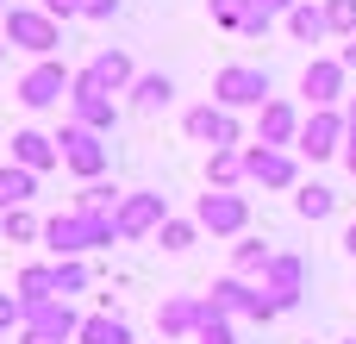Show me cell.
Segmentation results:
<instances>
[{"label": "cell", "instance_id": "4dcf8cb0", "mask_svg": "<svg viewBox=\"0 0 356 344\" xmlns=\"http://www.w3.org/2000/svg\"><path fill=\"white\" fill-rule=\"evenodd\" d=\"M156 244H163V251H188V244H194V219H169V226L156 232Z\"/></svg>", "mask_w": 356, "mask_h": 344}, {"label": "cell", "instance_id": "2e32d148", "mask_svg": "<svg viewBox=\"0 0 356 344\" xmlns=\"http://www.w3.org/2000/svg\"><path fill=\"white\" fill-rule=\"evenodd\" d=\"M200 320H207V295H200V301H194V295H175V301L156 307L163 338H188V332H200Z\"/></svg>", "mask_w": 356, "mask_h": 344}, {"label": "cell", "instance_id": "836d02e7", "mask_svg": "<svg viewBox=\"0 0 356 344\" xmlns=\"http://www.w3.org/2000/svg\"><path fill=\"white\" fill-rule=\"evenodd\" d=\"M244 13H250V0H213V19L219 25H238L244 31Z\"/></svg>", "mask_w": 356, "mask_h": 344}, {"label": "cell", "instance_id": "d4e9b609", "mask_svg": "<svg viewBox=\"0 0 356 344\" xmlns=\"http://www.w3.org/2000/svg\"><path fill=\"white\" fill-rule=\"evenodd\" d=\"M269 263H275V251H269L263 238H244V244L232 251V269H238V276H269Z\"/></svg>", "mask_w": 356, "mask_h": 344}, {"label": "cell", "instance_id": "e575fe53", "mask_svg": "<svg viewBox=\"0 0 356 344\" xmlns=\"http://www.w3.org/2000/svg\"><path fill=\"white\" fill-rule=\"evenodd\" d=\"M13 326H25V307H19V295H0V344H6Z\"/></svg>", "mask_w": 356, "mask_h": 344}, {"label": "cell", "instance_id": "ffe728a7", "mask_svg": "<svg viewBox=\"0 0 356 344\" xmlns=\"http://www.w3.org/2000/svg\"><path fill=\"white\" fill-rule=\"evenodd\" d=\"M169 100H175V81H169V75H138V81H131V107H138V113H163Z\"/></svg>", "mask_w": 356, "mask_h": 344}, {"label": "cell", "instance_id": "cb8c5ba5", "mask_svg": "<svg viewBox=\"0 0 356 344\" xmlns=\"http://www.w3.org/2000/svg\"><path fill=\"white\" fill-rule=\"evenodd\" d=\"M19 301H63V295H56V263H50V269H44V263L19 269Z\"/></svg>", "mask_w": 356, "mask_h": 344}, {"label": "cell", "instance_id": "7bdbcfd3", "mask_svg": "<svg viewBox=\"0 0 356 344\" xmlns=\"http://www.w3.org/2000/svg\"><path fill=\"white\" fill-rule=\"evenodd\" d=\"M19 344H56V338H38V332H25V338H19Z\"/></svg>", "mask_w": 356, "mask_h": 344}, {"label": "cell", "instance_id": "3957f363", "mask_svg": "<svg viewBox=\"0 0 356 344\" xmlns=\"http://www.w3.org/2000/svg\"><path fill=\"white\" fill-rule=\"evenodd\" d=\"M0 38H6V44H19V50H31L38 63L63 44V31H56V19H50L44 6H13V13H6V25H0Z\"/></svg>", "mask_w": 356, "mask_h": 344}, {"label": "cell", "instance_id": "d6a6232c", "mask_svg": "<svg viewBox=\"0 0 356 344\" xmlns=\"http://www.w3.org/2000/svg\"><path fill=\"white\" fill-rule=\"evenodd\" d=\"M81 288H88V269H81V263H56V295L69 301V295H81Z\"/></svg>", "mask_w": 356, "mask_h": 344}, {"label": "cell", "instance_id": "ba28073f", "mask_svg": "<svg viewBox=\"0 0 356 344\" xmlns=\"http://www.w3.org/2000/svg\"><path fill=\"white\" fill-rule=\"evenodd\" d=\"M169 226V194H125L119 207V238H144V232H163Z\"/></svg>", "mask_w": 356, "mask_h": 344}, {"label": "cell", "instance_id": "74e56055", "mask_svg": "<svg viewBox=\"0 0 356 344\" xmlns=\"http://www.w3.org/2000/svg\"><path fill=\"white\" fill-rule=\"evenodd\" d=\"M250 6H257V13H269V19H275V13H294V6H300V0H250Z\"/></svg>", "mask_w": 356, "mask_h": 344}, {"label": "cell", "instance_id": "7dc6e473", "mask_svg": "<svg viewBox=\"0 0 356 344\" xmlns=\"http://www.w3.org/2000/svg\"><path fill=\"white\" fill-rule=\"evenodd\" d=\"M344 344H356V338H344Z\"/></svg>", "mask_w": 356, "mask_h": 344}, {"label": "cell", "instance_id": "e0dca14e", "mask_svg": "<svg viewBox=\"0 0 356 344\" xmlns=\"http://www.w3.org/2000/svg\"><path fill=\"white\" fill-rule=\"evenodd\" d=\"M13 163L31 169V175H44L50 163H63V144L44 138V132H13Z\"/></svg>", "mask_w": 356, "mask_h": 344}, {"label": "cell", "instance_id": "30bf717a", "mask_svg": "<svg viewBox=\"0 0 356 344\" xmlns=\"http://www.w3.org/2000/svg\"><path fill=\"white\" fill-rule=\"evenodd\" d=\"M69 88H75V75H69L63 63H50V56H44L38 69H25V81H19V100H25V107H56Z\"/></svg>", "mask_w": 356, "mask_h": 344}, {"label": "cell", "instance_id": "8fae6325", "mask_svg": "<svg viewBox=\"0 0 356 344\" xmlns=\"http://www.w3.org/2000/svg\"><path fill=\"white\" fill-rule=\"evenodd\" d=\"M350 144V119H338V113H313L307 125H300V157H338Z\"/></svg>", "mask_w": 356, "mask_h": 344}, {"label": "cell", "instance_id": "f1b7e54d", "mask_svg": "<svg viewBox=\"0 0 356 344\" xmlns=\"http://www.w3.org/2000/svg\"><path fill=\"white\" fill-rule=\"evenodd\" d=\"M325 25L338 38H356V0H325Z\"/></svg>", "mask_w": 356, "mask_h": 344}, {"label": "cell", "instance_id": "5b68a950", "mask_svg": "<svg viewBox=\"0 0 356 344\" xmlns=\"http://www.w3.org/2000/svg\"><path fill=\"white\" fill-rule=\"evenodd\" d=\"M194 226H207V232L232 238V232H244V226H250V201H244V194H232V188H207V194L194 201Z\"/></svg>", "mask_w": 356, "mask_h": 344}, {"label": "cell", "instance_id": "4fadbf2b", "mask_svg": "<svg viewBox=\"0 0 356 344\" xmlns=\"http://www.w3.org/2000/svg\"><path fill=\"white\" fill-rule=\"evenodd\" d=\"M300 288H307V263L288 257V251H275V263H269V276H263V295L275 301V313H288V307L300 301Z\"/></svg>", "mask_w": 356, "mask_h": 344}, {"label": "cell", "instance_id": "f546056e", "mask_svg": "<svg viewBox=\"0 0 356 344\" xmlns=\"http://www.w3.org/2000/svg\"><path fill=\"white\" fill-rule=\"evenodd\" d=\"M194 338H200V344H238V338H232V326H225V313H213V301H207V320H200Z\"/></svg>", "mask_w": 356, "mask_h": 344}, {"label": "cell", "instance_id": "6da1fadb", "mask_svg": "<svg viewBox=\"0 0 356 344\" xmlns=\"http://www.w3.org/2000/svg\"><path fill=\"white\" fill-rule=\"evenodd\" d=\"M44 244L56 251V263H75L94 244H119V219H106V213H56V219H44Z\"/></svg>", "mask_w": 356, "mask_h": 344}, {"label": "cell", "instance_id": "f35d334b", "mask_svg": "<svg viewBox=\"0 0 356 344\" xmlns=\"http://www.w3.org/2000/svg\"><path fill=\"white\" fill-rule=\"evenodd\" d=\"M119 13V0H88V19H113Z\"/></svg>", "mask_w": 356, "mask_h": 344}, {"label": "cell", "instance_id": "1f68e13d", "mask_svg": "<svg viewBox=\"0 0 356 344\" xmlns=\"http://www.w3.org/2000/svg\"><path fill=\"white\" fill-rule=\"evenodd\" d=\"M213 119H219V107H194L188 113V138L194 144H213Z\"/></svg>", "mask_w": 356, "mask_h": 344}, {"label": "cell", "instance_id": "d590c367", "mask_svg": "<svg viewBox=\"0 0 356 344\" xmlns=\"http://www.w3.org/2000/svg\"><path fill=\"white\" fill-rule=\"evenodd\" d=\"M44 13L50 19H75V13H88V0H44Z\"/></svg>", "mask_w": 356, "mask_h": 344}, {"label": "cell", "instance_id": "7c38bea8", "mask_svg": "<svg viewBox=\"0 0 356 344\" xmlns=\"http://www.w3.org/2000/svg\"><path fill=\"white\" fill-rule=\"evenodd\" d=\"M300 94L313 100V113H332V100L344 94V63L338 56H313L307 75H300Z\"/></svg>", "mask_w": 356, "mask_h": 344}, {"label": "cell", "instance_id": "c3c4849f", "mask_svg": "<svg viewBox=\"0 0 356 344\" xmlns=\"http://www.w3.org/2000/svg\"><path fill=\"white\" fill-rule=\"evenodd\" d=\"M6 344H13V338H6Z\"/></svg>", "mask_w": 356, "mask_h": 344}, {"label": "cell", "instance_id": "8d00e7d4", "mask_svg": "<svg viewBox=\"0 0 356 344\" xmlns=\"http://www.w3.org/2000/svg\"><path fill=\"white\" fill-rule=\"evenodd\" d=\"M244 38H269V13L250 6V13H244Z\"/></svg>", "mask_w": 356, "mask_h": 344}, {"label": "cell", "instance_id": "9c48e42d", "mask_svg": "<svg viewBox=\"0 0 356 344\" xmlns=\"http://www.w3.org/2000/svg\"><path fill=\"white\" fill-rule=\"evenodd\" d=\"M25 307V332H38V338H81V320H75V307L69 301H19Z\"/></svg>", "mask_w": 356, "mask_h": 344}, {"label": "cell", "instance_id": "83f0119b", "mask_svg": "<svg viewBox=\"0 0 356 344\" xmlns=\"http://www.w3.org/2000/svg\"><path fill=\"white\" fill-rule=\"evenodd\" d=\"M0 232H6V244H25V238H44V226L25 213V207H13V213H0Z\"/></svg>", "mask_w": 356, "mask_h": 344}, {"label": "cell", "instance_id": "4316f807", "mask_svg": "<svg viewBox=\"0 0 356 344\" xmlns=\"http://www.w3.org/2000/svg\"><path fill=\"white\" fill-rule=\"evenodd\" d=\"M294 207H300V219H325V213H338V194H332L325 182H307V188L294 194Z\"/></svg>", "mask_w": 356, "mask_h": 344}, {"label": "cell", "instance_id": "52a82bcc", "mask_svg": "<svg viewBox=\"0 0 356 344\" xmlns=\"http://www.w3.org/2000/svg\"><path fill=\"white\" fill-rule=\"evenodd\" d=\"M213 313H250V320H275V301L263 295V288H250L244 276H225V282H213Z\"/></svg>", "mask_w": 356, "mask_h": 344}, {"label": "cell", "instance_id": "ab89813d", "mask_svg": "<svg viewBox=\"0 0 356 344\" xmlns=\"http://www.w3.org/2000/svg\"><path fill=\"white\" fill-rule=\"evenodd\" d=\"M344 169L356 175V132H350V144H344Z\"/></svg>", "mask_w": 356, "mask_h": 344}, {"label": "cell", "instance_id": "d6986e66", "mask_svg": "<svg viewBox=\"0 0 356 344\" xmlns=\"http://www.w3.org/2000/svg\"><path fill=\"white\" fill-rule=\"evenodd\" d=\"M31 194H38V175H31V169H19V163H0V213L25 207Z\"/></svg>", "mask_w": 356, "mask_h": 344}, {"label": "cell", "instance_id": "bcb514c9", "mask_svg": "<svg viewBox=\"0 0 356 344\" xmlns=\"http://www.w3.org/2000/svg\"><path fill=\"white\" fill-rule=\"evenodd\" d=\"M0 56H6V38H0Z\"/></svg>", "mask_w": 356, "mask_h": 344}, {"label": "cell", "instance_id": "603a6c76", "mask_svg": "<svg viewBox=\"0 0 356 344\" xmlns=\"http://www.w3.org/2000/svg\"><path fill=\"white\" fill-rule=\"evenodd\" d=\"M288 31H294L300 44H319V38L332 31V25H325V6H313V0H300V6L288 13Z\"/></svg>", "mask_w": 356, "mask_h": 344}, {"label": "cell", "instance_id": "277c9868", "mask_svg": "<svg viewBox=\"0 0 356 344\" xmlns=\"http://www.w3.org/2000/svg\"><path fill=\"white\" fill-rule=\"evenodd\" d=\"M56 144H63V163H69L81 182H100V175H106V163H113L106 138H100V132H88V125H63V132H56Z\"/></svg>", "mask_w": 356, "mask_h": 344}, {"label": "cell", "instance_id": "f6af8a7d", "mask_svg": "<svg viewBox=\"0 0 356 344\" xmlns=\"http://www.w3.org/2000/svg\"><path fill=\"white\" fill-rule=\"evenodd\" d=\"M6 13H13V6H6V0H0V25H6Z\"/></svg>", "mask_w": 356, "mask_h": 344}, {"label": "cell", "instance_id": "5bb4252c", "mask_svg": "<svg viewBox=\"0 0 356 344\" xmlns=\"http://www.w3.org/2000/svg\"><path fill=\"white\" fill-rule=\"evenodd\" d=\"M244 175H250V182H263V188H294V175H300V169H294V157H288V150L250 144V150H244Z\"/></svg>", "mask_w": 356, "mask_h": 344}, {"label": "cell", "instance_id": "b9f144b4", "mask_svg": "<svg viewBox=\"0 0 356 344\" xmlns=\"http://www.w3.org/2000/svg\"><path fill=\"white\" fill-rule=\"evenodd\" d=\"M344 251H350V257H356V219H350V232H344Z\"/></svg>", "mask_w": 356, "mask_h": 344}, {"label": "cell", "instance_id": "44dd1931", "mask_svg": "<svg viewBox=\"0 0 356 344\" xmlns=\"http://www.w3.org/2000/svg\"><path fill=\"white\" fill-rule=\"evenodd\" d=\"M119 207H125V194H119L113 182H88V188L75 194V213H106V219H119Z\"/></svg>", "mask_w": 356, "mask_h": 344}, {"label": "cell", "instance_id": "8992f818", "mask_svg": "<svg viewBox=\"0 0 356 344\" xmlns=\"http://www.w3.org/2000/svg\"><path fill=\"white\" fill-rule=\"evenodd\" d=\"M69 107H75V125H88V132H113V119H119V107H113V94L88 75V69H75V88H69Z\"/></svg>", "mask_w": 356, "mask_h": 344}, {"label": "cell", "instance_id": "ac0fdd59", "mask_svg": "<svg viewBox=\"0 0 356 344\" xmlns=\"http://www.w3.org/2000/svg\"><path fill=\"white\" fill-rule=\"evenodd\" d=\"M88 75H94L106 94H119V88H131V81H138V69H131V56H125V50H100V56L88 63Z\"/></svg>", "mask_w": 356, "mask_h": 344}, {"label": "cell", "instance_id": "ee69618b", "mask_svg": "<svg viewBox=\"0 0 356 344\" xmlns=\"http://www.w3.org/2000/svg\"><path fill=\"white\" fill-rule=\"evenodd\" d=\"M344 119H350V132H356V100H350V113H344Z\"/></svg>", "mask_w": 356, "mask_h": 344}, {"label": "cell", "instance_id": "9a60e30c", "mask_svg": "<svg viewBox=\"0 0 356 344\" xmlns=\"http://www.w3.org/2000/svg\"><path fill=\"white\" fill-rule=\"evenodd\" d=\"M257 144H269V150L300 144V113H294L288 100H269V107L257 113Z\"/></svg>", "mask_w": 356, "mask_h": 344}, {"label": "cell", "instance_id": "7a4b0ae2", "mask_svg": "<svg viewBox=\"0 0 356 344\" xmlns=\"http://www.w3.org/2000/svg\"><path fill=\"white\" fill-rule=\"evenodd\" d=\"M213 100L232 113V107H269L275 94H269V69H250V63H225L219 75H213Z\"/></svg>", "mask_w": 356, "mask_h": 344}, {"label": "cell", "instance_id": "484cf974", "mask_svg": "<svg viewBox=\"0 0 356 344\" xmlns=\"http://www.w3.org/2000/svg\"><path fill=\"white\" fill-rule=\"evenodd\" d=\"M244 175V150H213L207 157V188H232Z\"/></svg>", "mask_w": 356, "mask_h": 344}, {"label": "cell", "instance_id": "60d3db41", "mask_svg": "<svg viewBox=\"0 0 356 344\" xmlns=\"http://www.w3.org/2000/svg\"><path fill=\"white\" fill-rule=\"evenodd\" d=\"M338 63H344V69H356V38L344 44V56H338Z\"/></svg>", "mask_w": 356, "mask_h": 344}, {"label": "cell", "instance_id": "7402d4cb", "mask_svg": "<svg viewBox=\"0 0 356 344\" xmlns=\"http://www.w3.org/2000/svg\"><path fill=\"white\" fill-rule=\"evenodd\" d=\"M81 344H131V326L119 313H94V320H81Z\"/></svg>", "mask_w": 356, "mask_h": 344}]
</instances>
